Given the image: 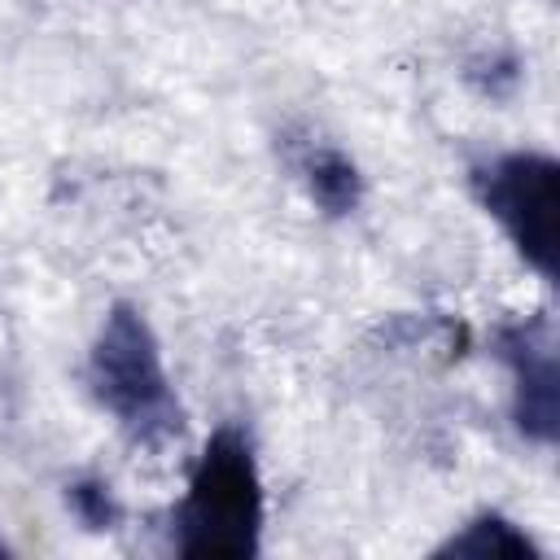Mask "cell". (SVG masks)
<instances>
[{
    "label": "cell",
    "mask_w": 560,
    "mask_h": 560,
    "mask_svg": "<svg viewBox=\"0 0 560 560\" xmlns=\"http://www.w3.org/2000/svg\"><path fill=\"white\" fill-rule=\"evenodd\" d=\"M284 158H289V166L298 171V179L306 184L311 201L324 214L341 219V214L359 210V201H363V175H359V166L337 144L319 140L311 131L298 140V131H289L284 136Z\"/></svg>",
    "instance_id": "cell-5"
},
{
    "label": "cell",
    "mask_w": 560,
    "mask_h": 560,
    "mask_svg": "<svg viewBox=\"0 0 560 560\" xmlns=\"http://www.w3.org/2000/svg\"><path fill=\"white\" fill-rule=\"evenodd\" d=\"M477 201L512 236L516 254L542 276L560 271V166L547 153H499L472 166Z\"/></svg>",
    "instance_id": "cell-3"
},
{
    "label": "cell",
    "mask_w": 560,
    "mask_h": 560,
    "mask_svg": "<svg viewBox=\"0 0 560 560\" xmlns=\"http://www.w3.org/2000/svg\"><path fill=\"white\" fill-rule=\"evenodd\" d=\"M262 486L249 438L219 429L188 481V494L171 508V542L188 560H245L258 551Z\"/></svg>",
    "instance_id": "cell-2"
},
{
    "label": "cell",
    "mask_w": 560,
    "mask_h": 560,
    "mask_svg": "<svg viewBox=\"0 0 560 560\" xmlns=\"http://www.w3.org/2000/svg\"><path fill=\"white\" fill-rule=\"evenodd\" d=\"M438 556H472V560H494V556H525V560H538V547L503 516L494 512H481L477 521H468L459 534H451Z\"/></svg>",
    "instance_id": "cell-6"
},
{
    "label": "cell",
    "mask_w": 560,
    "mask_h": 560,
    "mask_svg": "<svg viewBox=\"0 0 560 560\" xmlns=\"http://www.w3.org/2000/svg\"><path fill=\"white\" fill-rule=\"evenodd\" d=\"M494 354L512 372V420L516 429L551 446L560 433V372H556V328L547 315L508 319L494 328Z\"/></svg>",
    "instance_id": "cell-4"
},
{
    "label": "cell",
    "mask_w": 560,
    "mask_h": 560,
    "mask_svg": "<svg viewBox=\"0 0 560 560\" xmlns=\"http://www.w3.org/2000/svg\"><path fill=\"white\" fill-rule=\"evenodd\" d=\"M516 79H521V70H516V61L512 57H481V61H472L468 66V83L481 92V96H508L512 88H516Z\"/></svg>",
    "instance_id": "cell-8"
},
{
    "label": "cell",
    "mask_w": 560,
    "mask_h": 560,
    "mask_svg": "<svg viewBox=\"0 0 560 560\" xmlns=\"http://www.w3.org/2000/svg\"><path fill=\"white\" fill-rule=\"evenodd\" d=\"M88 385L96 402L118 420L131 446L140 451H166L184 433V407L171 389V376L162 368L158 337L149 319L118 302L109 306L92 359H88Z\"/></svg>",
    "instance_id": "cell-1"
},
{
    "label": "cell",
    "mask_w": 560,
    "mask_h": 560,
    "mask_svg": "<svg viewBox=\"0 0 560 560\" xmlns=\"http://www.w3.org/2000/svg\"><path fill=\"white\" fill-rule=\"evenodd\" d=\"M0 556H4V547H0Z\"/></svg>",
    "instance_id": "cell-9"
},
{
    "label": "cell",
    "mask_w": 560,
    "mask_h": 560,
    "mask_svg": "<svg viewBox=\"0 0 560 560\" xmlns=\"http://www.w3.org/2000/svg\"><path fill=\"white\" fill-rule=\"evenodd\" d=\"M66 503H70V512H74L88 529H114V521H118V503H114V494H109V486H105L101 477L74 481V486L66 490Z\"/></svg>",
    "instance_id": "cell-7"
}]
</instances>
